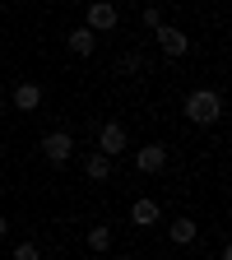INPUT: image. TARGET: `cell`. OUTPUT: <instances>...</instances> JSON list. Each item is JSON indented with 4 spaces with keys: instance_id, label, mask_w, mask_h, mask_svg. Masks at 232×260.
Segmentation results:
<instances>
[{
    "instance_id": "7",
    "label": "cell",
    "mask_w": 232,
    "mask_h": 260,
    "mask_svg": "<svg viewBox=\"0 0 232 260\" xmlns=\"http://www.w3.org/2000/svg\"><path fill=\"white\" fill-rule=\"evenodd\" d=\"M65 47H70L75 56H93L97 32H93V28H70V32H65Z\"/></svg>"
},
{
    "instance_id": "2",
    "label": "cell",
    "mask_w": 232,
    "mask_h": 260,
    "mask_svg": "<svg viewBox=\"0 0 232 260\" xmlns=\"http://www.w3.org/2000/svg\"><path fill=\"white\" fill-rule=\"evenodd\" d=\"M75 153V140L65 135V130H51V135H42V158L51 162V168H65Z\"/></svg>"
},
{
    "instance_id": "8",
    "label": "cell",
    "mask_w": 232,
    "mask_h": 260,
    "mask_svg": "<svg viewBox=\"0 0 232 260\" xmlns=\"http://www.w3.org/2000/svg\"><path fill=\"white\" fill-rule=\"evenodd\" d=\"M130 223L135 228H153L158 223V200H135L130 205Z\"/></svg>"
},
{
    "instance_id": "3",
    "label": "cell",
    "mask_w": 232,
    "mask_h": 260,
    "mask_svg": "<svg viewBox=\"0 0 232 260\" xmlns=\"http://www.w3.org/2000/svg\"><path fill=\"white\" fill-rule=\"evenodd\" d=\"M116 23H121V14H116L112 0H93V5H88V23H84V28H93V32H112Z\"/></svg>"
},
{
    "instance_id": "13",
    "label": "cell",
    "mask_w": 232,
    "mask_h": 260,
    "mask_svg": "<svg viewBox=\"0 0 232 260\" xmlns=\"http://www.w3.org/2000/svg\"><path fill=\"white\" fill-rule=\"evenodd\" d=\"M14 260H42V251L32 246V242H19V246H14Z\"/></svg>"
},
{
    "instance_id": "5",
    "label": "cell",
    "mask_w": 232,
    "mask_h": 260,
    "mask_svg": "<svg viewBox=\"0 0 232 260\" xmlns=\"http://www.w3.org/2000/svg\"><path fill=\"white\" fill-rule=\"evenodd\" d=\"M121 149H125V125H121V121H107L103 130H97V153L116 158Z\"/></svg>"
},
{
    "instance_id": "12",
    "label": "cell",
    "mask_w": 232,
    "mask_h": 260,
    "mask_svg": "<svg viewBox=\"0 0 232 260\" xmlns=\"http://www.w3.org/2000/svg\"><path fill=\"white\" fill-rule=\"evenodd\" d=\"M88 246H93V251H107V246H112V228H107V223L88 228Z\"/></svg>"
},
{
    "instance_id": "14",
    "label": "cell",
    "mask_w": 232,
    "mask_h": 260,
    "mask_svg": "<svg viewBox=\"0 0 232 260\" xmlns=\"http://www.w3.org/2000/svg\"><path fill=\"white\" fill-rule=\"evenodd\" d=\"M144 28H153V32L162 28V10H158V5H149V10H144Z\"/></svg>"
},
{
    "instance_id": "9",
    "label": "cell",
    "mask_w": 232,
    "mask_h": 260,
    "mask_svg": "<svg viewBox=\"0 0 232 260\" xmlns=\"http://www.w3.org/2000/svg\"><path fill=\"white\" fill-rule=\"evenodd\" d=\"M14 107H19V112H38V107H42V88H38V84H19V88H14Z\"/></svg>"
},
{
    "instance_id": "16",
    "label": "cell",
    "mask_w": 232,
    "mask_h": 260,
    "mask_svg": "<svg viewBox=\"0 0 232 260\" xmlns=\"http://www.w3.org/2000/svg\"><path fill=\"white\" fill-rule=\"evenodd\" d=\"M223 260H232V242H227V246H223Z\"/></svg>"
},
{
    "instance_id": "11",
    "label": "cell",
    "mask_w": 232,
    "mask_h": 260,
    "mask_svg": "<svg viewBox=\"0 0 232 260\" xmlns=\"http://www.w3.org/2000/svg\"><path fill=\"white\" fill-rule=\"evenodd\" d=\"M84 172H88L93 181H107V177H112V158H107V153H88V158H84Z\"/></svg>"
},
{
    "instance_id": "17",
    "label": "cell",
    "mask_w": 232,
    "mask_h": 260,
    "mask_svg": "<svg viewBox=\"0 0 232 260\" xmlns=\"http://www.w3.org/2000/svg\"><path fill=\"white\" fill-rule=\"evenodd\" d=\"M116 260H135V255H116Z\"/></svg>"
},
{
    "instance_id": "15",
    "label": "cell",
    "mask_w": 232,
    "mask_h": 260,
    "mask_svg": "<svg viewBox=\"0 0 232 260\" xmlns=\"http://www.w3.org/2000/svg\"><path fill=\"white\" fill-rule=\"evenodd\" d=\"M5 233H10V223H5V214H0V237H5Z\"/></svg>"
},
{
    "instance_id": "6",
    "label": "cell",
    "mask_w": 232,
    "mask_h": 260,
    "mask_svg": "<svg viewBox=\"0 0 232 260\" xmlns=\"http://www.w3.org/2000/svg\"><path fill=\"white\" fill-rule=\"evenodd\" d=\"M135 168H140V172H149V177H153V172H162V168H168V149H162V144H144V149L135 153Z\"/></svg>"
},
{
    "instance_id": "4",
    "label": "cell",
    "mask_w": 232,
    "mask_h": 260,
    "mask_svg": "<svg viewBox=\"0 0 232 260\" xmlns=\"http://www.w3.org/2000/svg\"><path fill=\"white\" fill-rule=\"evenodd\" d=\"M158 47H162V56H168V60H177V56H186V51H190V38H186L181 28L162 23V28H158Z\"/></svg>"
},
{
    "instance_id": "10",
    "label": "cell",
    "mask_w": 232,
    "mask_h": 260,
    "mask_svg": "<svg viewBox=\"0 0 232 260\" xmlns=\"http://www.w3.org/2000/svg\"><path fill=\"white\" fill-rule=\"evenodd\" d=\"M168 237H172L177 246H190L195 237H200V223H190V218H177V223L168 228Z\"/></svg>"
},
{
    "instance_id": "1",
    "label": "cell",
    "mask_w": 232,
    "mask_h": 260,
    "mask_svg": "<svg viewBox=\"0 0 232 260\" xmlns=\"http://www.w3.org/2000/svg\"><path fill=\"white\" fill-rule=\"evenodd\" d=\"M186 116H190L195 125H214V121L223 116V98H218L214 88H195V93L186 98Z\"/></svg>"
}]
</instances>
